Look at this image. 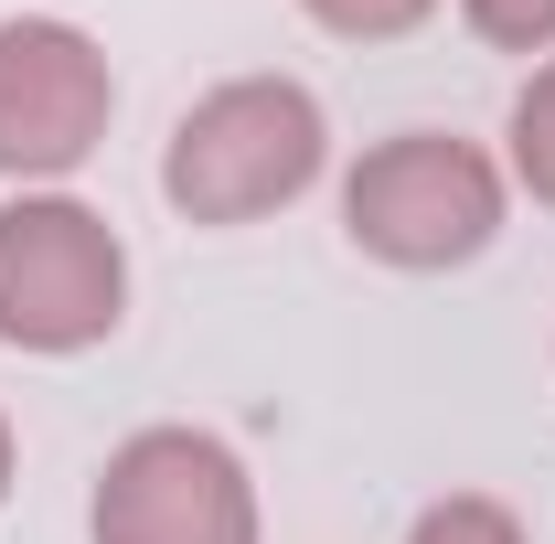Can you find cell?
I'll return each instance as SVG.
<instances>
[{
  "mask_svg": "<svg viewBox=\"0 0 555 544\" xmlns=\"http://www.w3.org/2000/svg\"><path fill=\"white\" fill-rule=\"evenodd\" d=\"M460 22L491 54H555V0H460Z\"/></svg>",
  "mask_w": 555,
  "mask_h": 544,
  "instance_id": "9",
  "label": "cell"
},
{
  "mask_svg": "<svg viewBox=\"0 0 555 544\" xmlns=\"http://www.w3.org/2000/svg\"><path fill=\"white\" fill-rule=\"evenodd\" d=\"M332 43H406L416 22H438V0H299Z\"/></svg>",
  "mask_w": 555,
  "mask_h": 544,
  "instance_id": "8",
  "label": "cell"
},
{
  "mask_svg": "<svg viewBox=\"0 0 555 544\" xmlns=\"http://www.w3.org/2000/svg\"><path fill=\"white\" fill-rule=\"evenodd\" d=\"M406 544H534V534H524L513 502H491V491H449V502H427V513L406 523Z\"/></svg>",
  "mask_w": 555,
  "mask_h": 544,
  "instance_id": "7",
  "label": "cell"
},
{
  "mask_svg": "<svg viewBox=\"0 0 555 544\" xmlns=\"http://www.w3.org/2000/svg\"><path fill=\"white\" fill-rule=\"evenodd\" d=\"M502 204H513V171L460 129H396L343 171L352 257H374V268H396V277L470 268L491 235H502Z\"/></svg>",
  "mask_w": 555,
  "mask_h": 544,
  "instance_id": "2",
  "label": "cell"
},
{
  "mask_svg": "<svg viewBox=\"0 0 555 544\" xmlns=\"http://www.w3.org/2000/svg\"><path fill=\"white\" fill-rule=\"evenodd\" d=\"M332 171V118L299 75H224L160 139V204L182 224H268Z\"/></svg>",
  "mask_w": 555,
  "mask_h": 544,
  "instance_id": "1",
  "label": "cell"
},
{
  "mask_svg": "<svg viewBox=\"0 0 555 544\" xmlns=\"http://www.w3.org/2000/svg\"><path fill=\"white\" fill-rule=\"evenodd\" d=\"M86 544H257V480L214 427H139L96 470Z\"/></svg>",
  "mask_w": 555,
  "mask_h": 544,
  "instance_id": "5",
  "label": "cell"
},
{
  "mask_svg": "<svg viewBox=\"0 0 555 544\" xmlns=\"http://www.w3.org/2000/svg\"><path fill=\"white\" fill-rule=\"evenodd\" d=\"M0 502H11V416H0Z\"/></svg>",
  "mask_w": 555,
  "mask_h": 544,
  "instance_id": "10",
  "label": "cell"
},
{
  "mask_svg": "<svg viewBox=\"0 0 555 544\" xmlns=\"http://www.w3.org/2000/svg\"><path fill=\"white\" fill-rule=\"evenodd\" d=\"M502 139H513V150H502V171H513V182H524V193L555 213V54L524 75V96H513Z\"/></svg>",
  "mask_w": 555,
  "mask_h": 544,
  "instance_id": "6",
  "label": "cell"
},
{
  "mask_svg": "<svg viewBox=\"0 0 555 544\" xmlns=\"http://www.w3.org/2000/svg\"><path fill=\"white\" fill-rule=\"evenodd\" d=\"M129 321V246L75 193H11L0 204V341L11 352H96Z\"/></svg>",
  "mask_w": 555,
  "mask_h": 544,
  "instance_id": "3",
  "label": "cell"
},
{
  "mask_svg": "<svg viewBox=\"0 0 555 544\" xmlns=\"http://www.w3.org/2000/svg\"><path fill=\"white\" fill-rule=\"evenodd\" d=\"M107 118H118L107 43L86 22H54V11H11L0 22V182L65 193L107 150Z\"/></svg>",
  "mask_w": 555,
  "mask_h": 544,
  "instance_id": "4",
  "label": "cell"
}]
</instances>
